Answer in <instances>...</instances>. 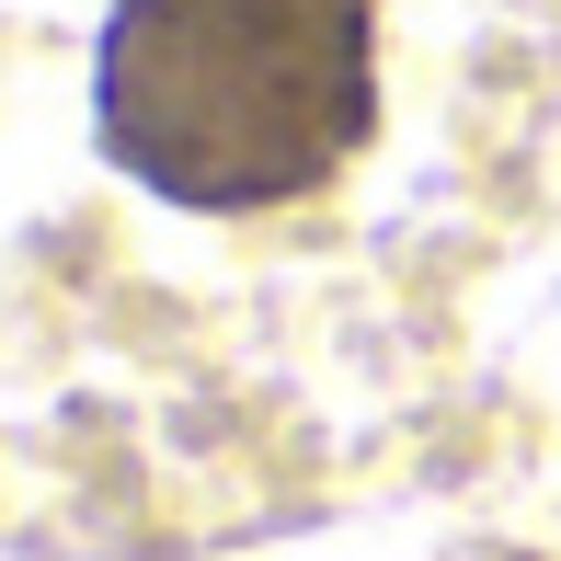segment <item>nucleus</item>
Masks as SVG:
<instances>
[{
	"label": "nucleus",
	"instance_id": "nucleus-1",
	"mask_svg": "<svg viewBox=\"0 0 561 561\" xmlns=\"http://www.w3.org/2000/svg\"><path fill=\"white\" fill-rule=\"evenodd\" d=\"M378 126V0H115L92 138L126 184L252 218L333 184Z\"/></svg>",
	"mask_w": 561,
	"mask_h": 561
}]
</instances>
